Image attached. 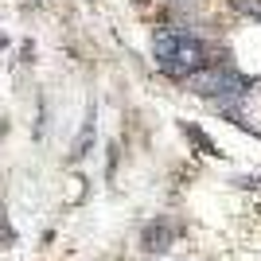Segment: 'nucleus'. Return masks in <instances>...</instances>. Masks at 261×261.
Returning a JSON list of instances; mask_svg holds the SVG:
<instances>
[{
  "instance_id": "1",
  "label": "nucleus",
  "mask_w": 261,
  "mask_h": 261,
  "mask_svg": "<svg viewBox=\"0 0 261 261\" xmlns=\"http://www.w3.org/2000/svg\"><path fill=\"white\" fill-rule=\"evenodd\" d=\"M152 63L168 82H187L203 66L215 63V51H211L207 35L195 32L191 23L160 20L156 32H152Z\"/></svg>"
},
{
  "instance_id": "2",
  "label": "nucleus",
  "mask_w": 261,
  "mask_h": 261,
  "mask_svg": "<svg viewBox=\"0 0 261 261\" xmlns=\"http://www.w3.org/2000/svg\"><path fill=\"white\" fill-rule=\"evenodd\" d=\"M184 86L195 98H203L207 106H218V101H250L253 74H242L230 55H215V63L203 66L195 78H187Z\"/></svg>"
},
{
  "instance_id": "3",
  "label": "nucleus",
  "mask_w": 261,
  "mask_h": 261,
  "mask_svg": "<svg viewBox=\"0 0 261 261\" xmlns=\"http://www.w3.org/2000/svg\"><path fill=\"white\" fill-rule=\"evenodd\" d=\"M179 222H175L172 215H156L152 222H144L141 230V250L144 253H164V250H172V242L179 238Z\"/></svg>"
},
{
  "instance_id": "4",
  "label": "nucleus",
  "mask_w": 261,
  "mask_h": 261,
  "mask_svg": "<svg viewBox=\"0 0 261 261\" xmlns=\"http://www.w3.org/2000/svg\"><path fill=\"white\" fill-rule=\"evenodd\" d=\"M179 129H184V137H187L191 144H195V148H199L203 156H215V160L222 156V152H218V144L207 137V129H203V125H195V121H179Z\"/></svg>"
},
{
  "instance_id": "5",
  "label": "nucleus",
  "mask_w": 261,
  "mask_h": 261,
  "mask_svg": "<svg viewBox=\"0 0 261 261\" xmlns=\"http://www.w3.org/2000/svg\"><path fill=\"white\" fill-rule=\"evenodd\" d=\"M90 148H94V106H90L86 121H82V133H78L74 148H70V164H82L90 156Z\"/></svg>"
},
{
  "instance_id": "6",
  "label": "nucleus",
  "mask_w": 261,
  "mask_h": 261,
  "mask_svg": "<svg viewBox=\"0 0 261 261\" xmlns=\"http://www.w3.org/2000/svg\"><path fill=\"white\" fill-rule=\"evenodd\" d=\"M226 4L238 12V16H246V20L261 23V0H226Z\"/></svg>"
},
{
  "instance_id": "7",
  "label": "nucleus",
  "mask_w": 261,
  "mask_h": 261,
  "mask_svg": "<svg viewBox=\"0 0 261 261\" xmlns=\"http://www.w3.org/2000/svg\"><path fill=\"white\" fill-rule=\"evenodd\" d=\"M238 187H261V175H242V179H234Z\"/></svg>"
},
{
  "instance_id": "8",
  "label": "nucleus",
  "mask_w": 261,
  "mask_h": 261,
  "mask_svg": "<svg viewBox=\"0 0 261 261\" xmlns=\"http://www.w3.org/2000/svg\"><path fill=\"white\" fill-rule=\"evenodd\" d=\"M168 4H195V0H168Z\"/></svg>"
}]
</instances>
